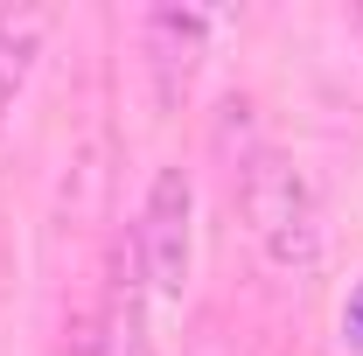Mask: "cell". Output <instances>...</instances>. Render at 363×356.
Here are the masks:
<instances>
[{
	"label": "cell",
	"instance_id": "cell-1",
	"mask_svg": "<svg viewBox=\"0 0 363 356\" xmlns=\"http://www.w3.org/2000/svg\"><path fill=\"white\" fill-rule=\"evenodd\" d=\"M238 203H245V223H252L259 252H266L279 272H315L321 266V252H328V223H321L315 182L301 175L286 154H252Z\"/></svg>",
	"mask_w": 363,
	"mask_h": 356
},
{
	"label": "cell",
	"instance_id": "cell-3",
	"mask_svg": "<svg viewBox=\"0 0 363 356\" xmlns=\"http://www.w3.org/2000/svg\"><path fill=\"white\" fill-rule=\"evenodd\" d=\"M49 7H0V119H7V105H14V91L28 84V63H35V49L49 35Z\"/></svg>",
	"mask_w": 363,
	"mask_h": 356
},
{
	"label": "cell",
	"instance_id": "cell-2",
	"mask_svg": "<svg viewBox=\"0 0 363 356\" xmlns=\"http://www.w3.org/2000/svg\"><path fill=\"white\" fill-rule=\"evenodd\" d=\"M133 259H140L147 294L175 308L182 287H189V266H196V189H189V175H182V168H161V175L147 182Z\"/></svg>",
	"mask_w": 363,
	"mask_h": 356
},
{
	"label": "cell",
	"instance_id": "cell-4",
	"mask_svg": "<svg viewBox=\"0 0 363 356\" xmlns=\"http://www.w3.org/2000/svg\"><path fill=\"white\" fill-rule=\"evenodd\" d=\"M342 343L363 356V279L350 287V301H342Z\"/></svg>",
	"mask_w": 363,
	"mask_h": 356
}]
</instances>
